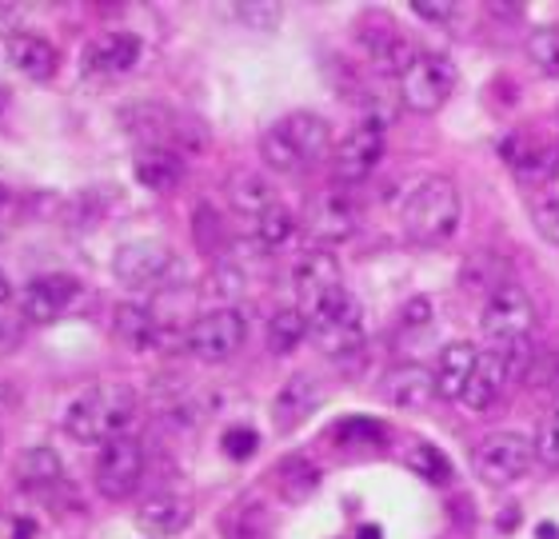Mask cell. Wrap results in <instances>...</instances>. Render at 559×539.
<instances>
[{
  "label": "cell",
  "mask_w": 559,
  "mask_h": 539,
  "mask_svg": "<svg viewBox=\"0 0 559 539\" xmlns=\"http://www.w3.org/2000/svg\"><path fill=\"white\" fill-rule=\"evenodd\" d=\"M408 468L416 471V476H424L428 483H436V488H443V483H452V464H448V456H443L440 447L431 444H416L408 452Z\"/></svg>",
  "instance_id": "obj_32"
},
{
  "label": "cell",
  "mask_w": 559,
  "mask_h": 539,
  "mask_svg": "<svg viewBox=\"0 0 559 539\" xmlns=\"http://www.w3.org/2000/svg\"><path fill=\"white\" fill-rule=\"evenodd\" d=\"M508 384H512V368H508V356L496 352V348H488V352H479L476 360V372H472V380H467V392H464V404L467 411H488L496 399L508 392Z\"/></svg>",
  "instance_id": "obj_19"
},
{
  "label": "cell",
  "mask_w": 559,
  "mask_h": 539,
  "mask_svg": "<svg viewBox=\"0 0 559 539\" xmlns=\"http://www.w3.org/2000/svg\"><path fill=\"white\" fill-rule=\"evenodd\" d=\"M4 57L24 81H52L60 69L57 48L48 45L45 36L36 33H9L4 36Z\"/></svg>",
  "instance_id": "obj_17"
},
{
  "label": "cell",
  "mask_w": 559,
  "mask_h": 539,
  "mask_svg": "<svg viewBox=\"0 0 559 539\" xmlns=\"http://www.w3.org/2000/svg\"><path fill=\"white\" fill-rule=\"evenodd\" d=\"M412 12H416L419 21H431V24H448V21H455V4H448V0H440V4H436V0H416V4H412Z\"/></svg>",
  "instance_id": "obj_39"
},
{
  "label": "cell",
  "mask_w": 559,
  "mask_h": 539,
  "mask_svg": "<svg viewBox=\"0 0 559 539\" xmlns=\"http://www.w3.org/2000/svg\"><path fill=\"white\" fill-rule=\"evenodd\" d=\"M192 224H197V244L204 248V252H216V248L224 244V224L216 220V212H212L209 204H200Z\"/></svg>",
  "instance_id": "obj_35"
},
{
  "label": "cell",
  "mask_w": 559,
  "mask_h": 539,
  "mask_svg": "<svg viewBox=\"0 0 559 539\" xmlns=\"http://www.w3.org/2000/svg\"><path fill=\"white\" fill-rule=\"evenodd\" d=\"M503 160L512 165V172L520 180H556L559 177V144L536 141V136H512L503 144Z\"/></svg>",
  "instance_id": "obj_18"
},
{
  "label": "cell",
  "mask_w": 559,
  "mask_h": 539,
  "mask_svg": "<svg viewBox=\"0 0 559 539\" xmlns=\"http://www.w3.org/2000/svg\"><path fill=\"white\" fill-rule=\"evenodd\" d=\"M140 57H144V40L136 33H105L88 40V48H84V72L120 76V72L136 69Z\"/></svg>",
  "instance_id": "obj_16"
},
{
  "label": "cell",
  "mask_w": 559,
  "mask_h": 539,
  "mask_svg": "<svg viewBox=\"0 0 559 539\" xmlns=\"http://www.w3.org/2000/svg\"><path fill=\"white\" fill-rule=\"evenodd\" d=\"M132 172L152 192H168V188H176L180 177H185V160L173 148H140L136 160H132Z\"/></svg>",
  "instance_id": "obj_23"
},
{
  "label": "cell",
  "mask_w": 559,
  "mask_h": 539,
  "mask_svg": "<svg viewBox=\"0 0 559 539\" xmlns=\"http://www.w3.org/2000/svg\"><path fill=\"white\" fill-rule=\"evenodd\" d=\"M292 232H296V216H292L284 204H272L269 212H260L257 220H252V236H257V244H264V248L288 244Z\"/></svg>",
  "instance_id": "obj_31"
},
{
  "label": "cell",
  "mask_w": 559,
  "mask_h": 539,
  "mask_svg": "<svg viewBox=\"0 0 559 539\" xmlns=\"http://www.w3.org/2000/svg\"><path fill=\"white\" fill-rule=\"evenodd\" d=\"M9 296H12V280L0 272V304H9Z\"/></svg>",
  "instance_id": "obj_42"
},
{
  "label": "cell",
  "mask_w": 559,
  "mask_h": 539,
  "mask_svg": "<svg viewBox=\"0 0 559 539\" xmlns=\"http://www.w3.org/2000/svg\"><path fill=\"white\" fill-rule=\"evenodd\" d=\"M233 16L236 21H245V28H260V33H269V28H276L280 24V4H260V0H252V4H233Z\"/></svg>",
  "instance_id": "obj_34"
},
{
  "label": "cell",
  "mask_w": 559,
  "mask_h": 539,
  "mask_svg": "<svg viewBox=\"0 0 559 539\" xmlns=\"http://www.w3.org/2000/svg\"><path fill=\"white\" fill-rule=\"evenodd\" d=\"M81 296V280L69 276V272H52V276H40L24 288L21 296V320L24 324H52L60 312H69V304Z\"/></svg>",
  "instance_id": "obj_15"
},
{
  "label": "cell",
  "mask_w": 559,
  "mask_h": 539,
  "mask_svg": "<svg viewBox=\"0 0 559 539\" xmlns=\"http://www.w3.org/2000/svg\"><path fill=\"white\" fill-rule=\"evenodd\" d=\"M60 476H64V459L52 447H28L16 456V483L28 492H45V488L60 483Z\"/></svg>",
  "instance_id": "obj_25"
},
{
  "label": "cell",
  "mask_w": 559,
  "mask_h": 539,
  "mask_svg": "<svg viewBox=\"0 0 559 539\" xmlns=\"http://www.w3.org/2000/svg\"><path fill=\"white\" fill-rule=\"evenodd\" d=\"M360 40H364L368 57H372V64L380 72H396V76H404L412 60L419 57L416 48H412L400 33H392V28H376V33H372V28H364Z\"/></svg>",
  "instance_id": "obj_24"
},
{
  "label": "cell",
  "mask_w": 559,
  "mask_h": 539,
  "mask_svg": "<svg viewBox=\"0 0 559 539\" xmlns=\"http://www.w3.org/2000/svg\"><path fill=\"white\" fill-rule=\"evenodd\" d=\"M536 459L544 464V468H556L559 471V408L551 411V416H544V423H539L536 432Z\"/></svg>",
  "instance_id": "obj_33"
},
{
  "label": "cell",
  "mask_w": 559,
  "mask_h": 539,
  "mask_svg": "<svg viewBox=\"0 0 559 539\" xmlns=\"http://www.w3.org/2000/svg\"><path fill=\"white\" fill-rule=\"evenodd\" d=\"M324 404V384L308 372L288 375V384L280 387L276 399H272V423H276L280 435H292L296 428L312 420L316 408Z\"/></svg>",
  "instance_id": "obj_14"
},
{
  "label": "cell",
  "mask_w": 559,
  "mask_h": 539,
  "mask_svg": "<svg viewBox=\"0 0 559 539\" xmlns=\"http://www.w3.org/2000/svg\"><path fill=\"white\" fill-rule=\"evenodd\" d=\"M304 340H308V316H304L300 308H280L276 316L269 320V348L276 356L292 352Z\"/></svg>",
  "instance_id": "obj_29"
},
{
  "label": "cell",
  "mask_w": 559,
  "mask_h": 539,
  "mask_svg": "<svg viewBox=\"0 0 559 539\" xmlns=\"http://www.w3.org/2000/svg\"><path fill=\"white\" fill-rule=\"evenodd\" d=\"M224 452L233 459H248V456H257V432L252 428H233V432L224 435Z\"/></svg>",
  "instance_id": "obj_38"
},
{
  "label": "cell",
  "mask_w": 559,
  "mask_h": 539,
  "mask_svg": "<svg viewBox=\"0 0 559 539\" xmlns=\"http://www.w3.org/2000/svg\"><path fill=\"white\" fill-rule=\"evenodd\" d=\"M479 328H484L491 348H512L520 340H532V328H536V304H532V296L520 284L491 288L488 304L479 312Z\"/></svg>",
  "instance_id": "obj_7"
},
{
  "label": "cell",
  "mask_w": 559,
  "mask_h": 539,
  "mask_svg": "<svg viewBox=\"0 0 559 539\" xmlns=\"http://www.w3.org/2000/svg\"><path fill=\"white\" fill-rule=\"evenodd\" d=\"M0 204H9V188L0 184Z\"/></svg>",
  "instance_id": "obj_44"
},
{
  "label": "cell",
  "mask_w": 559,
  "mask_h": 539,
  "mask_svg": "<svg viewBox=\"0 0 559 539\" xmlns=\"http://www.w3.org/2000/svg\"><path fill=\"white\" fill-rule=\"evenodd\" d=\"M292 288H296V300H300L296 308H300L304 316H312L328 296H336L344 288V280H340V260L328 248H308L296 260V268H292Z\"/></svg>",
  "instance_id": "obj_12"
},
{
  "label": "cell",
  "mask_w": 559,
  "mask_h": 539,
  "mask_svg": "<svg viewBox=\"0 0 559 539\" xmlns=\"http://www.w3.org/2000/svg\"><path fill=\"white\" fill-rule=\"evenodd\" d=\"M245 340H248V320H245V312H236V308L204 312V316H200L185 336L188 352L204 363L233 360V356L245 348Z\"/></svg>",
  "instance_id": "obj_10"
},
{
  "label": "cell",
  "mask_w": 559,
  "mask_h": 539,
  "mask_svg": "<svg viewBox=\"0 0 559 539\" xmlns=\"http://www.w3.org/2000/svg\"><path fill=\"white\" fill-rule=\"evenodd\" d=\"M532 384L548 387V392H559V352H551L544 363H532Z\"/></svg>",
  "instance_id": "obj_40"
},
{
  "label": "cell",
  "mask_w": 559,
  "mask_h": 539,
  "mask_svg": "<svg viewBox=\"0 0 559 539\" xmlns=\"http://www.w3.org/2000/svg\"><path fill=\"white\" fill-rule=\"evenodd\" d=\"M428 320H431V300H424V296L404 308V324H428Z\"/></svg>",
  "instance_id": "obj_41"
},
{
  "label": "cell",
  "mask_w": 559,
  "mask_h": 539,
  "mask_svg": "<svg viewBox=\"0 0 559 539\" xmlns=\"http://www.w3.org/2000/svg\"><path fill=\"white\" fill-rule=\"evenodd\" d=\"M276 488H280V495H284L288 504H304V500L320 488V468H316L312 459L288 456L276 468Z\"/></svg>",
  "instance_id": "obj_28"
},
{
  "label": "cell",
  "mask_w": 559,
  "mask_h": 539,
  "mask_svg": "<svg viewBox=\"0 0 559 539\" xmlns=\"http://www.w3.org/2000/svg\"><path fill=\"white\" fill-rule=\"evenodd\" d=\"M356 224H360V208L340 188L312 196L308 200V212H304V228H308V236H312L316 244H340V240H348L356 232Z\"/></svg>",
  "instance_id": "obj_13"
},
{
  "label": "cell",
  "mask_w": 559,
  "mask_h": 539,
  "mask_svg": "<svg viewBox=\"0 0 559 539\" xmlns=\"http://www.w3.org/2000/svg\"><path fill=\"white\" fill-rule=\"evenodd\" d=\"M308 336L324 356H348L364 344V308L360 300L340 288L308 316Z\"/></svg>",
  "instance_id": "obj_5"
},
{
  "label": "cell",
  "mask_w": 559,
  "mask_h": 539,
  "mask_svg": "<svg viewBox=\"0 0 559 539\" xmlns=\"http://www.w3.org/2000/svg\"><path fill=\"white\" fill-rule=\"evenodd\" d=\"M460 216H464V200H460V188L448 177H428L404 200V232L424 248L452 240L455 228H460Z\"/></svg>",
  "instance_id": "obj_3"
},
{
  "label": "cell",
  "mask_w": 559,
  "mask_h": 539,
  "mask_svg": "<svg viewBox=\"0 0 559 539\" xmlns=\"http://www.w3.org/2000/svg\"><path fill=\"white\" fill-rule=\"evenodd\" d=\"M340 432V444H384L380 435H384V423H376V420H344L336 428Z\"/></svg>",
  "instance_id": "obj_36"
},
{
  "label": "cell",
  "mask_w": 559,
  "mask_h": 539,
  "mask_svg": "<svg viewBox=\"0 0 559 539\" xmlns=\"http://www.w3.org/2000/svg\"><path fill=\"white\" fill-rule=\"evenodd\" d=\"M536 464V444L524 432H491L472 447V471L488 488H508L524 480Z\"/></svg>",
  "instance_id": "obj_6"
},
{
  "label": "cell",
  "mask_w": 559,
  "mask_h": 539,
  "mask_svg": "<svg viewBox=\"0 0 559 539\" xmlns=\"http://www.w3.org/2000/svg\"><path fill=\"white\" fill-rule=\"evenodd\" d=\"M384 396H388V404H392V408L424 411L431 399L440 396V392H436V372L419 368V363H400V368H392V372H388Z\"/></svg>",
  "instance_id": "obj_20"
},
{
  "label": "cell",
  "mask_w": 559,
  "mask_h": 539,
  "mask_svg": "<svg viewBox=\"0 0 559 539\" xmlns=\"http://www.w3.org/2000/svg\"><path fill=\"white\" fill-rule=\"evenodd\" d=\"M192 524V504L185 495H152L136 507V528L152 539H168Z\"/></svg>",
  "instance_id": "obj_21"
},
{
  "label": "cell",
  "mask_w": 559,
  "mask_h": 539,
  "mask_svg": "<svg viewBox=\"0 0 559 539\" xmlns=\"http://www.w3.org/2000/svg\"><path fill=\"white\" fill-rule=\"evenodd\" d=\"M384 160V129L372 120H360L344 141L332 148V180L336 184H360Z\"/></svg>",
  "instance_id": "obj_11"
},
{
  "label": "cell",
  "mask_w": 559,
  "mask_h": 539,
  "mask_svg": "<svg viewBox=\"0 0 559 539\" xmlns=\"http://www.w3.org/2000/svg\"><path fill=\"white\" fill-rule=\"evenodd\" d=\"M476 360L479 348L472 340H455L443 348L440 360H436V392H440V399H464L467 380L476 372Z\"/></svg>",
  "instance_id": "obj_22"
},
{
  "label": "cell",
  "mask_w": 559,
  "mask_h": 539,
  "mask_svg": "<svg viewBox=\"0 0 559 539\" xmlns=\"http://www.w3.org/2000/svg\"><path fill=\"white\" fill-rule=\"evenodd\" d=\"M136 416V396L132 387L124 384H96L88 392L72 399L69 411H64V432L76 440V444H100L117 435H129V423Z\"/></svg>",
  "instance_id": "obj_1"
},
{
  "label": "cell",
  "mask_w": 559,
  "mask_h": 539,
  "mask_svg": "<svg viewBox=\"0 0 559 539\" xmlns=\"http://www.w3.org/2000/svg\"><path fill=\"white\" fill-rule=\"evenodd\" d=\"M112 332H117V340H124L129 348H136V352L152 348L156 336H160L156 316L140 304H117V312H112Z\"/></svg>",
  "instance_id": "obj_27"
},
{
  "label": "cell",
  "mask_w": 559,
  "mask_h": 539,
  "mask_svg": "<svg viewBox=\"0 0 559 539\" xmlns=\"http://www.w3.org/2000/svg\"><path fill=\"white\" fill-rule=\"evenodd\" d=\"M539 539H559V531L551 528V524H544V528H539Z\"/></svg>",
  "instance_id": "obj_43"
},
{
  "label": "cell",
  "mask_w": 559,
  "mask_h": 539,
  "mask_svg": "<svg viewBox=\"0 0 559 539\" xmlns=\"http://www.w3.org/2000/svg\"><path fill=\"white\" fill-rule=\"evenodd\" d=\"M228 200H233V208L240 212L248 224L257 220L260 212H269L272 204H280L276 188L260 177V172H240V177H233V184H228Z\"/></svg>",
  "instance_id": "obj_26"
},
{
  "label": "cell",
  "mask_w": 559,
  "mask_h": 539,
  "mask_svg": "<svg viewBox=\"0 0 559 539\" xmlns=\"http://www.w3.org/2000/svg\"><path fill=\"white\" fill-rule=\"evenodd\" d=\"M112 272L117 280L132 292H173L188 280L185 260L176 256L173 248L160 240H129L117 248L112 256Z\"/></svg>",
  "instance_id": "obj_4"
},
{
  "label": "cell",
  "mask_w": 559,
  "mask_h": 539,
  "mask_svg": "<svg viewBox=\"0 0 559 539\" xmlns=\"http://www.w3.org/2000/svg\"><path fill=\"white\" fill-rule=\"evenodd\" d=\"M324 156H332V129L316 112H288L260 136V160L284 177L320 165Z\"/></svg>",
  "instance_id": "obj_2"
},
{
  "label": "cell",
  "mask_w": 559,
  "mask_h": 539,
  "mask_svg": "<svg viewBox=\"0 0 559 539\" xmlns=\"http://www.w3.org/2000/svg\"><path fill=\"white\" fill-rule=\"evenodd\" d=\"M532 69L544 72V76H559V24H544L536 33L527 36L524 45Z\"/></svg>",
  "instance_id": "obj_30"
},
{
  "label": "cell",
  "mask_w": 559,
  "mask_h": 539,
  "mask_svg": "<svg viewBox=\"0 0 559 539\" xmlns=\"http://www.w3.org/2000/svg\"><path fill=\"white\" fill-rule=\"evenodd\" d=\"M455 81H460L455 64L443 52H419L408 64V72L400 76V100L419 117H431V112H440L452 100Z\"/></svg>",
  "instance_id": "obj_8"
},
{
  "label": "cell",
  "mask_w": 559,
  "mask_h": 539,
  "mask_svg": "<svg viewBox=\"0 0 559 539\" xmlns=\"http://www.w3.org/2000/svg\"><path fill=\"white\" fill-rule=\"evenodd\" d=\"M532 224H536V232L548 244L559 248V200H539L536 208H532Z\"/></svg>",
  "instance_id": "obj_37"
},
{
  "label": "cell",
  "mask_w": 559,
  "mask_h": 539,
  "mask_svg": "<svg viewBox=\"0 0 559 539\" xmlns=\"http://www.w3.org/2000/svg\"><path fill=\"white\" fill-rule=\"evenodd\" d=\"M140 480H144V447H140V440H132V435L108 440L93 464L96 492L112 500V504H120V500H129L136 492Z\"/></svg>",
  "instance_id": "obj_9"
}]
</instances>
